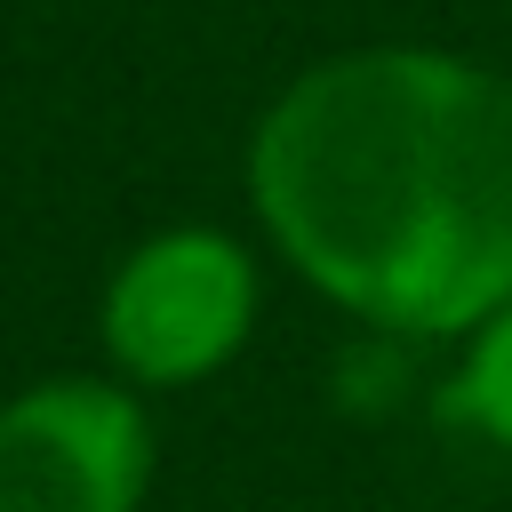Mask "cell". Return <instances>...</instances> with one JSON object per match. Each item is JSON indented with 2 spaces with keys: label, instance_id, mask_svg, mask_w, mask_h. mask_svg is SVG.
<instances>
[{
  "label": "cell",
  "instance_id": "3",
  "mask_svg": "<svg viewBox=\"0 0 512 512\" xmlns=\"http://www.w3.org/2000/svg\"><path fill=\"white\" fill-rule=\"evenodd\" d=\"M152 424L120 384L48 376L0 408V512H136Z\"/></svg>",
  "mask_w": 512,
  "mask_h": 512
},
{
  "label": "cell",
  "instance_id": "2",
  "mask_svg": "<svg viewBox=\"0 0 512 512\" xmlns=\"http://www.w3.org/2000/svg\"><path fill=\"white\" fill-rule=\"evenodd\" d=\"M256 320V264L208 224L152 232L104 288V344L136 384H200Z\"/></svg>",
  "mask_w": 512,
  "mask_h": 512
},
{
  "label": "cell",
  "instance_id": "1",
  "mask_svg": "<svg viewBox=\"0 0 512 512\" xmlns=\"http://www.w3.org/2000/svg\"><path fill=\"white\" fill-rule=\"evenodd\" d=\"M288 264L400 336H464L512 304V88L440 48L312 64L248 144Z\"/></svg>",
  "mask_w": 512,
  "mask_h": 512
},
{
  "label": "cell",
  "instance_id": "4",
  "mask_svg": "<svg viewBox=\"0 0 512 512\" xmlns=\"http://www.w3.org/2000/svg\"><path fill=\"white\" fill-rule=\"evenodd\" d=\"M440 416L464 424V432H480V440H496V448H512V304L472 328V352L448 376Z\"/></svg>",
  "mask_w": 512,
  "mask_h": 512
}]
</instances>
